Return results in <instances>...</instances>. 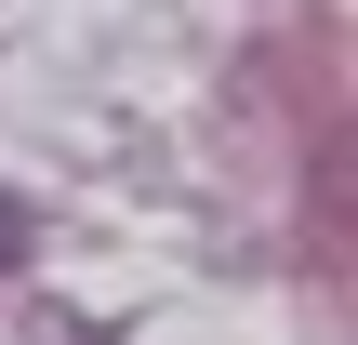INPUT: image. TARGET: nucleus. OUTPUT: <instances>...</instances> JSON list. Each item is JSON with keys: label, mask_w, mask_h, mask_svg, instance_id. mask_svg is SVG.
Returning <instances> with one entry per match:
<instances>
[{"label": "nucleus", "mask_w": 358, "mask_h": 345, "mask_svg": "<svg viewBox=\"0 0 358 345\" xmlns=\"http://www.w3.org/2000/svg\"><path fill=\"white\" fill-rule=\"evenodd\" d=\"M13 253H27V213H13V199H0V266H13Z\"/></svg>", "instance_id": "obj_1"}]
</instances>
